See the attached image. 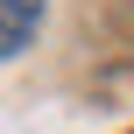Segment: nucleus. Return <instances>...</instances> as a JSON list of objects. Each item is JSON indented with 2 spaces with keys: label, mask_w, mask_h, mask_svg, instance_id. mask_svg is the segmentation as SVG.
Masks as SVG:
<instances>
[{
  "label": "nucleus",
  "mask_w": 134,
  "mask_h": 134,
  "mask_svg": "<svg viewBox=\"0 0 134 134\" xmlns=\"http://www.w3.org/2000/svg\"><path fill=\"white\" fill-rule=\"evenodd\" d=\"M42 28V0H0V57H21Z\"/></svg>",
  "instance_id": "f257e3e1"
}]
</instances>
